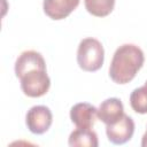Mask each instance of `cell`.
Instances as JSON below:
<instances>
[{
  "label": "cell",
  "instance_id": "6da1fadb",
  "mask_svg": "<svg viewBox=\"0 0 147 147\" xmlns=\"http://www.w3.org/2000/svg\"><path fill=\"white\" fill-rule=\"evenodd\" d=\"M145 55L134 44H123L116 48L109 65L110 79L119 85L130 83L142 68Z\"/></svg>",
  "mask_w": 147,
  "mask_h": 147
},
{
  "label": "cell",
  "instance_id": "7a4b0ae2",
  "mask_svg": "<svg viewBox=\"0 0 147 147\" xmlns=\"http://www.w3.org/2000/svg\"><path fill=\"white\" fill-rule=\"evenodd\" d=\"M105 62V49L102 44L92 37L80 40L77 48V63L79 68L87 72L101 69Z\"/></svg>",
  "mask_w": 147,
  "mask_h": 147
},
{
  "label": "cell",
  "instance_id": "3957f363",
  "mask_svg": "<svg viewBox=\"0 0 147 147\" xmlns=\"http://www.w3.org/2000/svg\"><path fill=\"white\" fill-rule=\"evenodd\" d=\"M21 90L29 98H40L45 95L51 87V79L47 69H34L25 72L21 78Z\"/></svg>",
  "mask_w": 147,
  "mask_h": 147
},
{
  "label": "cell",
  "instance_id": "277c9868",
  "mask_svg": "<svg viewBox=\"0 0 147 147\" xmlns=\"http://www.w3.org/2000/svg\"><path fill=\"white\" fill-rule=\"evenodd\" d=\"M53 123V114L46 106L38 105L31 107L25 115V124L33 134H44Z\"/></svg>",
  "mask_w": 147,
  "mask_h": 147
},
{
  "label": "cell",
  "instance_id": "5b68a950",
  "mask_svg": "<svg viewBox=\"0 0 147 147\" xmlns=\"http://www.w3.org/2000/svg\"><path fill=\"white\" fill-rule=\"evenodd\" d=\"M136 129L134 121L125 115L114 124L106 125V134L108 140L114 145H123L131 140Z\"/></svg>",
  "mask_w": 147,
  "mask_h": 147
},
{
  "label": "cell",
  "instance_id": "8992f818",
  "mask_svg": "<svg viewBox=\"0 0 147 147\" xmlns=\"http://www.w3.org/2000/svg\"><path fill=\"white\" fill-rule=\"evenodd\" d=\"M69 115L76 127L92 129L98 117V108L88 102H78L71 107Z\"/></svg>",
  "mask_w": 147,
  "mask_h": 147
},
{
  "label": "cell",
  "instance_id": "52a82bcc",
  "mask_svg": "<svg viewBox=\"0 0 147 147\" xmlns=\"http://www.w3.org/2000/svg\"><path fill=\"white\" fill-rule=\"evenodd\" d=\"M34 69H46V62L44 56L39 52L32 49L22 52L15 61V76L20 79L25 72Z\"/></svg>",
  "mask_w": 147,
  "mask_h": 147
},
{
  "label": "cell",
  "instance_id": "ba28073f",
  "mask_svg": "<svg viewBox=\"0 0 147 147\" xmlns=\"http://www.w3.org/2000/svg\"><path fill=\"white\" fill-rule=\"evenodd\" d=\"M80 0H44V13L54 21L67 18L79 5Z\"/></svg>",
  "mask_w": 147,
  "mask_h": 147
},
{
  "label": "cell",
  "instance_id": "9c48e42d",
  "mask_svg": "<svg viewBox=\"0 0 147 147\" xmlns=\"http://www.w3.org/2000/svg\"><path fill=\"white\" fill-rule=\"evenodd\" d=\"M124 116V106L118 98H108L103 100L98 108V118L106 125L119 121Z\"/></svg>",
  "mask_w": 147,
  "mask_h": 147
},
{
  "label": "cell",
  "instance_id": "30bf717a",
  "mask_svg": "<svg viewBox=\"0 0 147 147\" xmlns=\"http://www.w3.org/2000/svg\"><path fill=\"white\" fill-rule=\"evenodd\" d=\"M68 145L71 147H98V134L92 129L77 127L70 133Z\"/></svg>",
  "mask_w": 147,
  "mask_h": 147
},
{
  "label": "cell",
  "instance_id": "8fae6325",
  "mask_svg": "<svg viewBox=\"0 0 147 147\" xmlns=\"http://www.w3.org/2000/svg\"><path fill=\"white\" fill-rule=\"evenodd\" d=\"M116 0H84L85 9L95 17L108 16L115 7Z\"/></svg>",
  "mask_w": 147,
  "mask_h": 147
},
{
  "label": "cell",
  "instance_id": "7c38bea8",
  "mask_svg": "<svg viewBox=\"0 0 147 147\" xmlns=\"http://www.w3.org/2000/svg\"><path fill=\"white\" fill-rule=\"evenodd\" d=\"M130 106L137 114H147V87L145 85L131 92Z\"/></svg>",
  "mask_w": 147,
  "mask_h": 147
},
{
  "label": "cell",
  "instance_id": "4fadbf2b",
  "mask_svg": "<svg viewBox=\"0 0 147 147\" xmlns=\"http://www.w3.org/2000/svg\"><path fill=\"white\" fill-rule=\"evenodd\" d=\"M141 146L142 147H147V129H146V132L144 133V136L141 138Z\"/></svg>",
  "mask_w": 147,
  "mask_h": 147
},
{
  "label": "cell",
  "instance_id": "5bb4252c",
  "mask_svg": "<svg viewBox=\"0 0 147 147\" xmlns=\"http://www.w3.org/2000/svg\"><path fill=\"white\" fill-rule=\"evenodd\" d=\"M145 86H146V87H147V80H146V82H145Z\"/></svg>",
  "mask_w": 147,
  "mask_h": 147
}]
</instances>
